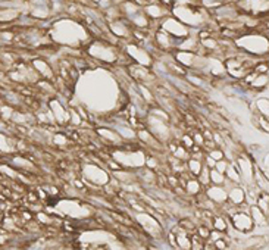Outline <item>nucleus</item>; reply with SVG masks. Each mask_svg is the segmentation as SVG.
<instances>
[{
	"label": "nucleus",
	"mask_w": 269,
	"mask_h": 250,
	"mask_svg": "<svg viewBox=\"0 0 269 250\" xmlns=\"http://www.w3.org/2000/svg\"><path fill=\"white\" fill-rule=\"evenodd\" d=\"M232 224H234V227H235L238 231H243V232H247V231L253 227V219L249 216V215H246L244 216V221H241V213H237V215H234L232 216Z\"/></svg>",
	"instance_id": "f257e3e1"
},
{
	"label": "nucleus",
	"mask_w": 269,
	"mask_h": 250,
	"mask_svg": "<svg viewBox=\"0 0 269 250\" xmlns=\"http://www.w3.org/2000/svg\"><path fill=\"white\" fill-rule=\"evenodd\" d=\"M228 199L231 202L240 204L241 202H244V191H243L240 187H234V188L228 193Z\"/></svg>",
	"instance_id": "f03ea898"
},
{
	"label": "nucleus",
	"mask_w": 269,
	"mask_h": 250,
	"mask_svg": "<svg viewBox=\"0 0 269 250\" xmlns=\"http://www.w3.org/2000/svg\"><path fill=\"white\" fill-rule=\"evenodd\" d=\"M202 168H203V165L200 161H196V159H191V161H190V169L193 171V174L199 175L200 171H202Z\"/></svg>",
	"instance_id": "7ed1b4c3"
},
{
	"label": "nucleus",
	"mask_w": 269,
	"mask_h": 250,
	"mask_svg": "<svg viewBox=\"0 0 269 250\" xmlns=\"http://www.w3.org/2000/svg\"><path fill=\"white\" fill-rule=\"evenodd\" d=\"M215 228L218 231H225L227 230V222L224 218H215Z\"/></svg>",
	"instance_id": "20e7f679"
}]
</instances>
